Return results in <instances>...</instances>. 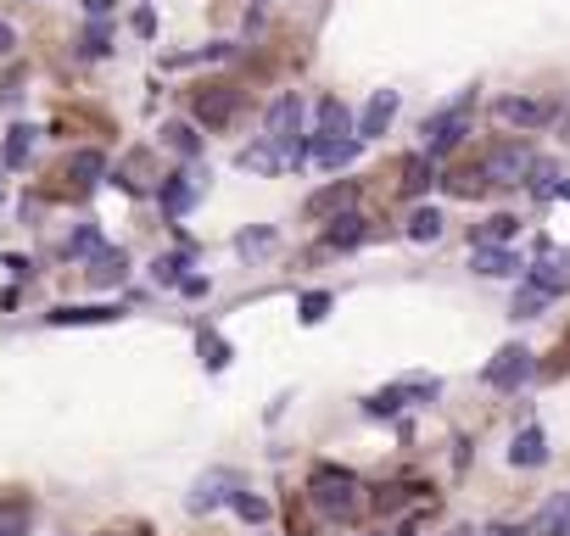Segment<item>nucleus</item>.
<instances>
[{
  "label": "nucleus",
  "instance_id": "f257e3e1",
  "mask_svg": "<svg viewBox=\"0 0 570 536\" xmlns=\"http://www.w3.org/2000/svg\"><path fill=\"white\" fill-rule=\"evenodd\" d=\"M308 497H313V508H319L324 519H353V514L364 508L358 475H353V470H336V464H319V470H313Z\"/></svg>",
  "mask_w": 570,
  "mask_h": 536
},
{
  "label": "nucleus",
  "instance_id": "f03ea898",
  "mask_svg": "<svg viewBox=\"0 0 570 536\" xmlns=\"http://www.w3.org/2000/svg\"><path fill=\"white\" fill-rule=\"evenodd\" d=\"M531 168H537V151H531L526 140H504V146L486 151V162H481L486 185H526Z\"/></svg>",
  "mask_w": 570,
  "mask_h": 536
},
{
  "label": "nucleus",
  "instance_id": "7ed1b4c3",
  "mask_svg": "<svg viewBox=\"0 0 570 536\" xmlns=\"http://www.w3.org/2000/svg\"><path fill=\"white\" fill-rule=\"evenodd\" d=\"M470 107H475V89H464V96H459L448 112H437V118L426 124V157H431V162L448 157V151L470 135Z\"/></svg>",
  "mask_w": 570,
  "mask_h": 536
},
{
  "label": "nucleus",
  "instance_id": "20e7f679",
  "mask_svg": "<svg viewBox=\"0 0 570 536\" xmlns=\"http://www.w3.org/2000/svg\"><path fill=\"white\" fill-rule=\"evenodd\" d=\"M302 118H308V112H302V101H297V96H280V101L264 112V140H269V146H280V151L291 157V151L302 146Z\"/></svg>",
  "mask_w": 570,
  "mask_h": 536
},
{
  "label": "nucleus",
  "instance_id": "39448f33",
  "mask_svg": "<svg viewBox=\"0 0 570 536\" xmlns=\"http://www.w3.org/2000/svg\"><path fill=\"white\" fill-rule=\"evenodd\" d=\"M196 196H202V173L196 168H180V173H169L157 185V202H162V213H169V218H185L196 207Z\"/></svg>",
  "mask_w": 570,
  "mask_h": 536
},
{
  "label": "nucleus",
  "instance_id": "423d86ee",
  "mask_svg": "<svg viewBox=\"0 0 570 536\" xmlns=\"http://www.w3.org/2000/svg\"><path fill=\"white\" fill-rule=\"evenodd\" d=\"M486 386H498V392H520L526 380H531V352L526 346H504L493 364H486V375H481Z\"/></svg>",
  "mask_w": 570,
  "mask_h": 536
},
{
  "label": "nucleus",
  "instance_id": "0eeeda50",
  "mask_svg": "<svg viewBox=\"0 0 570 536\" xmlns=\"http://www.w3.org/2000/svg\"><path fill=\"white\" fill-rule=\"evenodd\" d=\"M353 202H358V179H336V185L308 196V218H342V213H353Z\"/></svg>",
  "mask_w": 570,
  "mask_h": 536
},
{
  "label": "nucleus",
  "instance_id": "6e6552de",
  "mask_svg": "<svg viewBox=\"0 0 570 536\" xmlns=\"http://www.w3.org/2000/svg\"><path fill=\"white\" fill-rule=\"evenodd\" d=\"M493 118L509 124V129H542L553 112H548L542 101H531V96H498V101H493Z\"/></svg>",
  "mask_w": 570,
  "mask_h": 536
},
{
  "label": "nucleus",
  "instance_id": "1a4fd4ad",
  "mask_svg": "<svg viewBox=\"0 0 570 536\" xmlns=\"http://www.w3.org/2000/svg\"><path fill=\"white\" fill-rule=\"evenodd\" d=\"M235 107H240V96H235V89H224V84H213V89H202V96H196V118H202L207 129L229 124Z\"/></svg>",
  "mask_w": 570,
  "mask_h": 536
},
{
  "label": "nucleus",
  "instance_id": "9d476101",
  "mask_svg": "<svg viewBox=\"0 0 570 536\" xmlns=\"http://www.w3.org/2000/svg\"><path fill=\"white\" fill-rule=\"evenodd\" d=\"M470 268H475V275H486V280H509V275H520V257L509 246H475Z\"/></svg>",
  "mask_w": 570,
  "mask_h": 536
},
{
  "label": "nucleus",
  "instance_id": "9b49d317",
  "mask_svg": "<svg viewBox=\"0 0 570 536\" xmlns=\"http://www.w3.org/2000/svg\"><path fill=\"white\" fill-rule=\"evenodd\" d=\"M391 118H397V89H375L369 107H364V118H358V140L386 135V124H391Z\"/></svg>",
  "mask_w": 570,
  "mask_h": 536
},
{
  "label": "nucleus",
  "instance_id": "f8f14e48",
  "mask_svg": "<svg viewBox=\"0 0 570 536\" xmlns=\"http://www.w3.org/2000/svg\"><path fill=\"white\" fill-rule=\"evenodd\" d=\"M509 464H515V470H537V464H548V436H542V425H526V430L515 436Z\"/></svg>",
  "mask_w": 570,
  "mask_h": 536
},
{
  "label": "nucleus",
  "instance_id": "ddd939ff",
  "mask_svg": "<svg viewBox=\"0 0 570 536\" xmlns=\"http://www.w3.org/2000/svg\"><path fill=\"white\" fill-rule=\"evenodd\" d=\"M531 536H570V492H553V497L537 508Z\"/></svg>",
  "mask_w": 570,
  "mask_h": 536
},
{
  "label": "nucleus",
  "instance_id": "4468645a",
  "mask_svg": "<svg viewBox=\"0 0 570 536\" xmlns=\"http://www.w3.org/2000/svg\"><path fill=\"white\" fill-rule=\"evenodd\" d=\"M358 151H364L358 135H347V140H308V157H313L319 168H347Z\"/></svg>",
  "mask_w": 570,
  "mask_h": 536
},
{
  "label": "nucleus",
  "instance_id": "2eb2a0df",
  "mask_svg": "<svg viewBox=\"0 0 570 536\" xmlns=\"http://www.w3.org/2000/svg\"><path fill=\"white\" fill-rule=\"evenodd\" d=\"M347 107L336 101V96H324L319 101V118H313V140H347Z\"/></svg>",
  "mask_w": 570,
  "mask_h": 536
},
{
  "label": "nucleus",
  "instance_id": "dca6fc26",
  "mask_svg": "<svg viewBox=\"0 0 570 536\" xmlns=\"http://www.w3.org/2000/svg\"><path fill=\"white\" fill-rule=\"evenodd\" d=\"M123 275H129V257H123L118 246H101V251L90 257V280H96V286H123Z\"/></svg>",
  "mask_w": 570,
  "mask_h": 536
},
{
  "label": "nucleus",
  "instance_id": "f3484780",
  "mask_svg": "<svg viewBox=\"0 0 570 536\" xmlns=\"http://www.w3.org/2000/svg\"><path fill=\"white\" fill-rule=\"evenodd\" d=\"M235 162L247 168V173H280V168H286L291 157H286L280 146H269V140H264V146H247V151H240Z\"/></svg>",
  "mask_w": 570,
  "mask_h": 536
},
{
  "label": "nucleus",
  "instance_id": "a211bd4d",
  "mask_svg": "<svg viewBox=\"0 0 570 536\" xmlns=\"http://www.w3.org/2000/svg\"><path fill=\"white\" fill-rule=\"evenodd\" d=\"M564 185H570V179H564L553 162H537V168H531V179H526V191H531L537 202H548V196H564Z\"/></svg>",
  "mask_w": 570,
  "mask_h": 536
},
{
  "label": "nucleus",
  "instance_id": "6ab92c4d",
  "mask_svg": "<svg viewBox=\"0 0 570 536\" xmlns=\"http://www.w3.org/2000/svg\"><path fill=\"white\" fill-rule=\"evenodd\" d=\"M369 229H364V218L358 213H342V218H331V229H324V246H336V251H347V246H358Z\"/></svg>",
  "mask_w": 570,
  "mask_h": 536
},
{
  "label": "nucleus",
  "instance_id": "aec40b11",
  "mask_svg": "<svg viewBox=\"0 0 570 536\" xmlns=\"http://www.w3.org/2000/svg\"><path fill=\"white\" fill-rule=\"evenodd\" d=\"M224 486H235V475H224V470H218V475H207V481L196 486V497H191V508H196V514H207V508H218V503H229L235 492H224Z\"/></svg>",
  "mask_w": 570,
  "mask_h": 536
},
{
  "label": "nucleus",
  "instance_id": "412c9836",
  "mask_svg": "<svg viewBox=\"0 0 570 536\" xmlns=\"http://www.w3.org/2000/svg\"><path fill=\"white\" fill-rule=\"evenodd\" d=\"M162 146L180 151L185 162H196V157H202V135H196L191 124H162Z\"/></svg>",
  "mask_w": 570,
  "mask_h": 536
},
{
  "label": "nucleus",
  "instance_id": "4be33fe9",
  "mask_svg": "<svg viewBox=\"0 0 570 536\" xmlns=\"http://www.w3.org/2000/svg\"><path fill=\"white\" fill-rule=\"evenodd\" d=\"M112 319H123L118 308H56V313H45V324H112Z\"/></svg>",
  "mask_w": 570,
  "mask_h": 536
},
{
  "label": "nucleus",
  "instance_id": "5701e85b",
  "mask_svg": "<svg viewBox=\"0 0 570 536\" xmlns=\"http://www.w3.org/2000/svg\"><path fill=\"white\" fill-rule=\"evenodd\" d=\"M426 191H431V157L420 151L402 162V196H426Z\"/></svg>",
  "mask_w": 570,
  "mask_h": 536
},
{
  "label": "nucleus",
  "instance_id": "b1692460",
  "mask_svg": "<svg viewBox=\"0 0 570 536\" xmlns=\"http://www.w3.org/2000/svg\"><path fill=\"white\" fill-rule=\"evenodd\" d=\"M67 168H73V179H78V185H101V173H107V157L85 146V151H73V162H67Z\"/></svg>",
  "mask_w": 570,
  "mask_h": 536
},
{
  "label": "nucleus",
  "instance_id": "393cba45",
  "mask_svg": "<svg viewBox=\"0 0 570 536\" xmlns=\"http://www.w3.org/2000/svg\"><path fill=\"white\" fill-rule=\"evenodd\" d=\"M275 246H280L275 229H240V235H235V251H240V257H269Z\"/></svg>",
  "mask_w": 570,
  "mask_h": 536
},
{
  "label": "nucleus",
  "instance_id": "a878e982",
  "mask_svg": "<svg viewBox=\"0 0 570 536\" xmlns=\"http://www.w3.org/2000/svg\"><path fill=\"white\" fill-rule=\"evenodd\" d=\"M520 229V218H509V213H498V218H486L481 229H475V246H504L509 235Z\"/></svg>",
  "mask_w": 570,
  "mask_h": 536
},
{
  "label": "nucleus",
  "instance_id": "bb28decb",
  "mask_svg": "<svg viewBox=\"0 0 570 536\" xmlns=\"http://www.w3.org/2000/svg\"><path fill=\"white\" fill-rule=\"evenodd\" d=\"M437 235H442V213H437V207H415V213H409V240L426 246V240H437Z\"/></svg>",
  "mask_w": 570,
  "mask_h": 536
},
{
  "label": "nucleus",
  "instance_id": "cd10ccee",
  "mask_svg": "<svg viewBox=\"0 0 570 536\" xmlns=\"http://www.w3.org/2000/svg\"><path fill=\"white\" fill-rule=\"evenodd\" d=\"M34 135H40V129H29V124H18V129L7 135V168H23V162H29V151H34Z\"/></svg>",
  "mask_w": 570,
  "mask_h": 536
},
{
  "label": "nucleus",
  "instance_id": "c85d7f7f",
  "mask_svg": "<svg viewBox=\"0 0 570 536\" xmlns=\"http://www.w3.org/2000/svg\"><path fill=\"white\" fill-rule=\"evenodd\" d=\"M96 251H101V235H96L90 224H85V229H73V235H67V257H73V262H90Z\"/></svg>",
  "mask_w": 570,
  "mask_h": 536
},
{
  "label": "nucleus",
  "instance_id": "c756f323",
  "mask_svg": "<svg viewBox=\"0 0 570 536\" xmlns=\"http://www.w3.org/2000/svg\"><path fill=\"white\" fill-rule=\"evenodd\" d=\"M0 536H29V503H0Z\"/></svg>",
  "mask_w": 570,
  "mask_h": 536
},
{
  "label": "nucleus",
  "instance_id": "7c9ffc66",
  "mask_svg": "<svg viewBox=\"0 0 570 536\" xmlns=\"http://www.w3.org/2000/svg\"><path fill=\"white\" fill-rule=\"evenodd\" d=\"M196 352H202V364H207L213 375H218V369L229 364V346H224V341H218L213 330H202V335H196Z\"/></svg>",
  "mask_w": 570,
  "mask_h": 536
},
{
  "label": "nucleus",
  "instance_id": "2f4dec72",
  "mask_svg": "<svg viewBox=\"0 0 570 536\" xmlns=\"http://www.w3.org/2000/svg\"><path fill=\"white\" fill-rule=\"evenodd\" d=\"M229 503H235V514L247 519V525H264V519H269V503H264V497H252V492H235Z\"/></svg>",
  "mask_w": 570,
  "mask_h": 536
},
{
  "label": "nucleus",
  "instance_id": "473e14b6",
  "mask_svg": "<svg viewBox=\"0 0 570 536\" xmlns=\"http://www.w3.org/2000/svg\"><path fill=\"white\" fill-rule=\"evenodd\" d=\"M324 313H331V291H308V297L297 302V319H302V324H319Z\"/></svg>",
  "mask_w": 570,
  "mask_h": 536
},
{
  "label": "nucleus",
  "instance_id": "72a5a7b5",
  "mask_svg": "<svg viewBox=\"0 0 570 536\" xmlns=\"http://www.w3.org/2000/svg\"><path fill=\"white\" fill-rule=\"evenodd\" d=\"M151 280H157V286H185V257H157Z\"/></svg>",
  "mask_w": 570,
  "mask_h": 536
},
{
  "label": "nucleus",
  "instance_id": "f704fd0d",
  "mask_svg": "<svg viewBox=\"0 0 570 536\" xmlns=\"http://www.w3.org/2000/svg\"><path fill=\"white\" fill-rule=\"evenodd\" d=\"M548 302H553L548 291H537V286H526V291L515 297V319H537V313H542Z\"/></svg>",
  "mask_w": 570,
  "mask_h": 536
},
{
  "label": "nucleus",
  "instance_id": "c9c22d12",
  "mask_svg": "<svg viewBox=\"0 0 570 536\" xmlns=\"http://www.w3.org/2000/svg\"><path fill=\"white\" fill-rule=\"evenodd\" d=\"M448 191H459V196H481V191H486V173H481V168H470V173L448 179Z\"/></svg>",
  "mask_w": 570,
  "mask_h": 536
},
{
  "label": "nucleus",
  "instance_id": "e433bc0d",
  "mask_svg": "<svg viewBox=\"0 0 570 536\" xmlns=\"http://www.w3.org/2000/svg\"><path fill=\"white\" fill-rule=\"evenodd\" d=\"M135 34H140V40H151V34H157V18H151V7H140V12H135Z\"/></svg>",
  "mask_w": 570,
  "mask_h": 536
},
{
  "label": "nucleus",
  "instance_id": "4c0bfd02",
  "mask_svg": "<svg viewBox=\"0 0 570 536\" xmlns=\"http://www.w3.org/2000/svg\"><path fill=\"white\" fill-rule=\"evenodd\" d=\"M101 51H107V29H90L85 34V56H101Z\"/></svg>",
  "mask_w": 570,
  "mask_h": 536
},
{
  "label": "nucleus",
  "instance_id": "58836bf2",
  "mask_svg": "<svg viewBox=\"0 0 570 536\" xmlns=\"http://www.w3.org/2000/svg\"><path fill=\"white\" fill-rule=\"evenodd\" d=\"M486 536H531V525H486Z\"/></svg>",
  "mask_w": 570,
  "mask_h": 536
},
{
  "label": "nucleus",
  "instance_id": "ea45409f",
  "mask_svg": "<svg viewBox=\"0 0 570 536\" xmlns=\"http://www.w3.org/2000/svg\"><path fill=\"white\" fill-rule=\"evenodd\" d=\"M180 291H185V297H207V280H202V275H185V286H180Z\"/></svg>",
  "mask_w": 570,
  "mask_h": 536
},
{
  "label": "nucleus",
  "instance_id": "a19ab883",
  "mask_svg": "<svg viewBox=\"0 0 570 536\" xmlns=\"http://www.w3.org/2000/svg\"><path fill=\"white\" fill-rule=\"evenodd\" d=\"M12 45H18V34H12V23H0V56H12Z\"/></svg>",
  "mask_w": 570,
  "mask_h": 536
},
{
  "label": "nucleus",
  "instance_id": "79ce46f5",
  "mask_svg": "<svg viewBox=\"0 0 570 536\" xmlns=\"http://www.w3.org/2000/svg\"><path fill=\"white\" fill-rule=\"evenodd\" d=\"M85 12H90V18H107V12H112V0H85Z\"/></svg>",
  "mask_w": 570,
  "mask_h": 536
}]
</instances>
